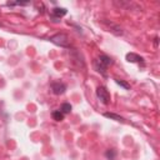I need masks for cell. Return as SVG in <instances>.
I'll list each match as a JSON object with an SVG mask.
<instances>
[{
  "instance_id": "6da1fadb",
  "label": "cell",
  "mask_w": 160,
  "mask_h": 160,
  "mask_svg": "<svg viewBox=\"0 0 160 160\" xmlns=\"http://www.w3.org/2000/svg\"><path fill=\"white\" fill-rule=\"evenodd\" d=\"M50 41L54 43L55 45H59L63 48H68L70 45V40H69V36L65 34H55L50 38Z\"/></svg>"
},
{
  "instance_id": "7a4b0ae2",
  "label": "cell",
  "mask_w": 160,
  "mask_h": 160,
  "mask_svg": "<svg viewBox=\"0 0 160 160\" xmlns=\"http://www.w3.org/2000/svg\"><path fill=\"white\" fill-rule=\"evenodd\" d=\"M97 97L99 98V100L101 101V103L105 104V105H108L109 103H110V94H109V91L104 86H99L97 89Z\"/></svg>"
},
{
  "instance_id": "3957f363",
  "label": "cell",
  "mask_w": 160,
  "mask_h": 160,
  "mask_svg": "<svg viewBox=\"0 0 160 160\" xmlns=\"http://www.w3.org/2000/svg\"><path fill=\"white\" fill-rule=\"evenodd\" d=\"M52 90H53V93L55 94V95H61V94H64L65 93V90H66V85L64 84V83H53L52 84Z\"/></svg>"
},
{
  "instance_id": "277c9868",
  "label": "cell",
  "mask_w": 160,
  "mask_h": 160,
  "mask_svg": "<svg viewBox=\"0 0 160 160\" xmlns=\"http://www.w3.org/2000/svg\"><path fill=\"white\" fill-rule=\"evenodd\" d=\"M126 60L129 63H142L144 59L142 56H139L134 53H129V54H126Z\"/></svg>"
},
{
  "instance_id": "5b68a950",
  "label": "cell",
  "mask_w": 160,
  "mask_h": 160,
  "mask_svg": "<svg viewBox=\"0 0 160 160\" xmlns=\"http://www.w3.org/2000/svg\"><path fill=\"white\" fill-rule=\"evenodd\" d=\"M104 116H105V118H109V119H113V120H115V121L125 123V119H124V118H121L120 115H116V114H114V113H105Z\"/></svg>"
},
{
  "instance_id": "8992f818",
  "label": "cell",
  "mask_w": 160,
  "mask_h": 160,
  "mask_svg": "<svg viewBox=\"0 0 160 160\" xmlns=\"http://www.w3.org/2000/svg\"><path fill=\"white\" fill-rule=\"evenodd\" d=\"M94 68H95V70H97L98 73H101V74H105V70H106V66L105 65H103L98 59L97 60H94Z\"/></svg>"
},
{
  "instance_id": "52a82bcc",
  "label": "cell",
  "mask_w": 160,
  "mask_h": 160,
  "mask_svg": "<svg viewBox=\"0 0 160 160\" xmlns=\"http://www.w3.org/2000/svg\"><path fill=\"white\" fill-rule=\"evenodd\" d=\"M98 60H99L101 64H103V65H105L106 68H108V66H109V65H110V64L113 63L110 58L106 56V55H100V56L98 58Z\"/></svg>"
},
{
  "instance_id": "ba28073f",
  "label": "cell",
  "mask_w": 160,
  "mask_h": 160,
  "mask_svg": "<svg viewBox=\"0 0 160 160\" xmlns=\"http://www.w3.org/2000/svg\"><path fill=\"white\" fill-rule=\"evenodd\" d=\"M66 9H64V8H55V9H53V14L55 15V16H58V18H60V16H64L66 14Z\"/></svg>"
},
{
  "instance_id": "9c48e42d",
  "label": "cell",
  "mask_w": 160,
  "mask_h": 160,
  "mask_svg": "<svg viewBox=\"0 0 160 160\" xmlns=\"http://www.w3.org/2000/svg\"><path fill=\"white\" fill-rule=\"evenodd\" d=\"M63 114H69L70 111H72V105H70L69 103H64L61 105V110H60Z\"/></svg>"
},
{
  "instance_id": "30bf717a",
  "label": "cell",
  "mask_w": 160,
  "mask_h": 160,
  "mask_svg": "<svg viewBox=\"0 0 160 160\" xmlns=\"http://www.w3.org/2000/svg\"><path fill=\"white\" fill-rule=\"evenodd\" d=\"M53 118H54V120H56V121H61V120L64 119V114H63L60 110H56V111L53 113Z\"/></svg>"
},
{
  "instance_id": "8fae6325",
  "label": "cell",
  "mask_w": 160,
  "mask_h": 160,
  "mask_svg": "<svg viewBox=\"0 0 160 160\" xmlns=\"http://www.w3.org/2000/svg\"><path fill=\"white\" fill-rule=\"evenodd\" d=\"M105 155H106V158H108L109 160H114V159H115V155H116V153H115V150H113V149H109V150L105 153Z\"/></svg>"
},
{
  "instance_id": "7c38bea8",
  "label": "cell",
  "mask_w": 160,
  "mask_h": 160,
  "mask_svg": "<svg viewBox=\"0 0 160 160\" xmlns=\"http://www.w3.org/2000/svg\"><path fill=\"white\" fill-rule=\"evenodd\" d=\"M115 83H116L118 85H120V86H123L124 89H130V85L128 84V83H125L124 80H119V79H115Z\"/></svg>"
}]
</instances>
